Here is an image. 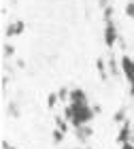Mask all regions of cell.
Instances as JSON below:
<instances>
[{"mask_svg":"<svg viewBox=\"0 0 134 149\" xmlns=\"http://www.w3.org/2000/svg\"><path fill=\"white\" fill-rule=\"evenodd\" d=\"M126 119H128V117H126V109H119V111H117L115 115H113V121H117L119 126H122Z\"/></svg>","mask_w":134,"mask_h":149,"instance_id":"obj_10","label":"cell"},{"mask_svg":"<svg viewBox=\"0 0 134 149\" xmlns=\"http://www.w3.org/2000/svg\"><path fill=\"white\" fill-rule=\"evenodd\" d=\"M62 139H64V132L56 128V130H53V143H56V145H60V143H62Z\"/></svg>","mask_w":134,"mask_h":149,"instance_id":"obj_13","label":"cell"},{"mask_svg":"<svg viewBox=\"0 0 134 149\" xmlns=\"http://www.w3.org/2000/svg\"><path fill=\"white\" fill-rule=\"evenodd\" d=\"M96 68L100 70V77L106 79V70H104V60H96Z\"/></svg>","mask_w":134,"mask_h":149,"instance_id":"obj_14","label":"cell"},{"mask_svg":"<svg viewBox=\"0 0 134 149\" xmlns=\"http://www.w3.org/2000/svg\"><path fill=\"white\" fill-rule=\"evenodd\" d=\"M75 136H77V141H79L81 145H87V143H90V139L94 136L92 126H90V124H85V126H81V128H75Z\"/></svg>","mask_w":134,"mask_h":149,"instance_id":"obj_4","label":"cell"},{"mask_svg":"<svg viewBox=\"0 0 134 149\" xmlns=\"http://www.w3.org/2000/svg\"><path fill=\"white\" fill-rule=\"evenodd\" d=\"M113 19V6H106L104 9V22H111Z\"/></svg>","mask_w":134,"mask_h":149,"instance_id":"obj_18","label":"cell"},{"mask_svg":"<svg viewBox=\"0 0 134 149\" xmlns=\"http://www.w3.org/2000/svg\"><path fill=\"white\" fill-rule=\"evenodd\" d=\"M117 43V28H115V22H106V26H104V45L106 47H113Z\"/></svg>","mask_w":134,"mask_h":149,"instance_id":"obj_3","label":"cell"},{"mask_svg":"<svg viewBox=\"0 0 134 149\" xmlns=\"http://www.w3.org/2000/svg\"><path fill=\"white\" fill-rule=\"evenodd\" d=\"M58 98H60V100H70V90L60 87V90H58Z\"/></svg>","mask_w":134,"mask_h":149,"instance_id":"obj_11","label":"cell"},{"mask_svg":"<svg viewBox=\"0 0 134 149\" xmlns=\"http://www.w3.org/2000/svg\"><path fill=\"white\" fill-rule=\"evenodd\" d=\"M106 4H109V0H100V6H104V9H106Z\"/></svg>","mask_w":134,"mask_h":149,"instance_id":"obj_23","label":"cell"},{"mask_svg":"<svg viewBox=\"0 0 134 149\" xmlns=\"http://www.w3.org/2000/svg\"><path fill=\"white\" fill-rule=\"evenodd\" d=\"M2 149H17V147H11L9 143H6V141H2Z\"/></svg>","mask_w":134,"mask_h":149,"instance_id":"obj_22","label":"cell"},{"mask_svg":"<svg viewBox=\"0 0 134 149\" xmlns=\"http://www.w3.org/2000/svg\"><path fill=\"white\" fill-rule=\"evenodd\" d=\"M56 128H58V130H62V132H66V121L60 117V115H56Z\"/></svg>","mask_w":134,"mask_h":149,"instance_id":"obj_15","label":"cell"},{"mask_svg":"<svg viewBox=\"0 0 134 149\" xmlns=\"http://www.w3.org/2000/svg\"><path fill=\"white\" fill-rule=\"evenodd\" d=\"M2 53H4V58H13V56H15V47H13V45H4Z\"/></svg>","mask_w":134,"mask_h":149,"instance_id":"obj_12","label":"cell"},{"mask_svg":"<svg viewBox=\"0 0 134 149\" xmlns=\"http://www.w3.org/2000/svg\"><path fill=\"white\" fill-rule=\"evenodd\" d=\"M66 149H85V147H66Z\"/></svg>","mask_w":134,"mask_h":149,"instance_id":"obj_24","label":"cell"},{"mask_svg":"<svg viewBox=\"0 0 134 149\" xmlns=\"http://www.w3.org/2000/svg\"><path fill=\"white\" fill-rule=\"evenodd\" d=\"M119 66H122V72L126 74V79L130 83V96H134V60L126 53L122 58V62H119Z\"/></svg>","mask_w":134,"mask_h":149,"instance_id":"obj_2","label":"cell"},{"mask_svg":"<svg viewBox=\"0 0 134 149\" xmlns=\"http://www.w3.org/2000/svg\"><path fill=\"white\" fill-rule=\"evenodd\" d=\"M124 11H126V15H128V17H132V19H134V2H128Z\"/></svg>","mask_w":134,"mask_h":149,"instance_id":"obj_17","label":"cell"},{"mask_svg":"<svg viewBox=\"0 0 134 149\" xmlns=\"http://www.w3.org/2000/svg\"><path fill=\"white\" fill-rule=\"evenodd\" d=\"M64 117L68 119V121L72 119V107H70V104H66V107H64Z\"/></svg>","mask_w":134,"mask_h":149,"instance_id":"obj_19","label":"cell"},{"mask_svg":"<svg viewBox=\"0 0 134 149\" xmlns=\"http://www.w3.org/2000/svg\"><path fill=\"white\" fill-rule=\"evenodd\" d=\"M58 100H60V98H58V94H49V100H47V107H49V109H53Z\"/></svg>","mask_w":134,"mask_h":149,"instance_id":"obj_16","label":"cell"},{"mask_svg":"<svg viewBox=\"0 0 134 149\" xmlns=\"http://www.w3.org/2000/svg\"><path fill=\"white\" fill-rule=\"evenodd\" d=\"M128 141H132V124H130V119H126L124 124L119 126L117 143H119V145H124V143H128Z\"/></svg>","mask_w":134,"mask_h":149,"instance_id":"obj_5","label":"cell"},{"mask_svg":"<svg viewBox=\"0 0 134 149\" xmlns=\"http://www.w3.org/2000/svg\"><path fill=\"white\" fill-rule=\"evenodd\" d=\"M70 104H87V94L81 87H72L70 90Z\"/></svg>","mask_w":134,"mask_h":149,"instance_id":"obj_6","label":"cell"},{"mask_svg":"<svg viewBox=\"0 0 134 149\" xmlns=\"http://www.w3.org/2000/svg\"><path fill=\"white\" fill-rule=\"evenodd\" d=\"M106 62H109V70H111V74H113V77H119V74H122V68H119V66H117V62H115V58H109V60H106Z\"/></svg>","mask_w":134,"mask_h":149,"instance_id":"obj_9","label":"cell"},{"mask_svg":"<svg viewBox=\"0 0 134 149\" xmlns=\"http://www.w3.org/2000/svg\"><path fill=\"white\" fill-rule=\"evenodd\" d=\"M92 109H94V113H96V115H98L100 111H102V107H100V104H94V107H92Z\"/></svg>","mask_w":134,"mask_h":149,"instance_id":"obj_21","label":"cell"},{"mask_svg":"<svg viewBox=\"0 0 134 149\" xmlns=\"http://www.w3.org/2000/svg\"><path fill=\"white\" fill-rule=\"evenodd\" d=\"M6 113H9L13 119H17L19 115H22V107H19V102H17V100H11V102L6 104Z\"/></svg>","mask_w":134,"mask_h":149,"instance_id":"obj_7","label":"cell"},{"mask_svg":"<svg viewBox=\"0 0 134 149\" xmlns=\"http://www.w3.org/2000/svg\"><path fill=\"white\" fill-rule=\"evenodd\" d=\"M72 107V119L70 124L75 128H81L85 124H90V121L96 117V113H94V109L90 104H70Z\"/></svg>","mask_w":134,"mask_h":149,"instance_id":"obj_1","label":"cell"},{"mask_svg":"<svg viewBox=\"0 0 134 149\" xmlns=\"http://www.w3.org/2000/svg\"><path fill=\"white\" fill-rule=\"evenodd\" d=\"M22 32H24V22H15L6 26V36H15V34H22Z\"/></svg>","mask_w":134,"mask_h":149,"instance_id":"obj_8","label":"cell"},{"mask_svg":"<svg viewBox=\"0 0 134 149\" xmlns=\"http://www.w3.org/2000/svg\"><path fill=\"white\" fill-rule=\"evenodd\" d=\"M85 149H92V147H85Z\"/></svg>","mask_w":134,"mask_h":149,"instance_id":"obj_25","label":"cell"},{"mask_svg":"<svg viewBox=\"0 0 134 149\" xmlns=\"http://www.w3.org/2000/svg\"><path fill=\"white\" fill-rule=\"evenodd\" d=\"M119 149H134V143H132V141H128V143H124Z\"/></svg>","mask_w":134,"mask_h":149,"instance_id":"obj_20","label":"cell"}]
</instances>
